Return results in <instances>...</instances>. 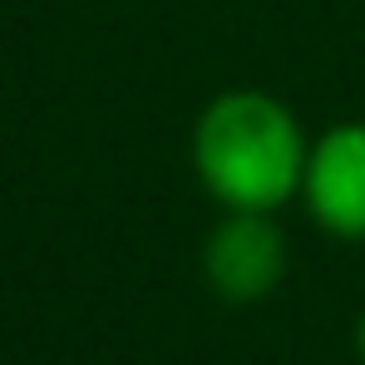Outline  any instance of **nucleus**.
Segmentation results:
<instances>
[{
	"label": "nucleus",
	"instance_id": "obj_1",
	"mask_svg": "<svg viewBox=\"0 0 365 365\" xmlns=\"http://www.w3.org/2000/svg\"><path fill=\"white\" fill-rule=\"evenodd\" d=\"M306 153L297 109L267 89H222L192 123V173L222 212H282L302 197Z\"/></svg>",
	"mask_w": 365,
	"mask_h": 365
},
{
	"label": "nucleus",
	"instance_id": "obj_2",
	"mask_svg": "<svg viewBox=\"0 0 365 365\" xmlns=\"http://www.w3.org/2000/svg\"><path fill=\"white\" fill-rule=\"evenodd\" d=\"M302 207L321 232L365 242V119H341L311 138Z\"/></svg>",
	"mask_w": 365,
	"mask_h": 365
},
{
	"label": "nucleus",
	"instance_id": "obj_3",
	"mask_svg": "<svg viewBox=\"0 0 365 365\" xmlns=\"http://www.w3.org/2000/svg\"><path fill=\"white\" fill-rule=\"evenodd\" d=\"M202 277L232 306L267 302L287 277V237L277 212H227L202 242Z\"/></svg>",
	"mask_w": 365,
	"mask_h": 365
},
{
	"label": "nucleus",
	"instance_id": "obj_4",
	"mask_svg": "<svg viewBox=\"0 0 365 365\" xmlns=\"http://www.w3.org/2000/svg\"><path fill=\"white\" fill-rule=\"evenodd\" d=\"M356 351H361V365H365V316H361V331H356Z\"/></svg>",
	"mask_w": 365,
	"mask_h": 365
}]
</instances>
